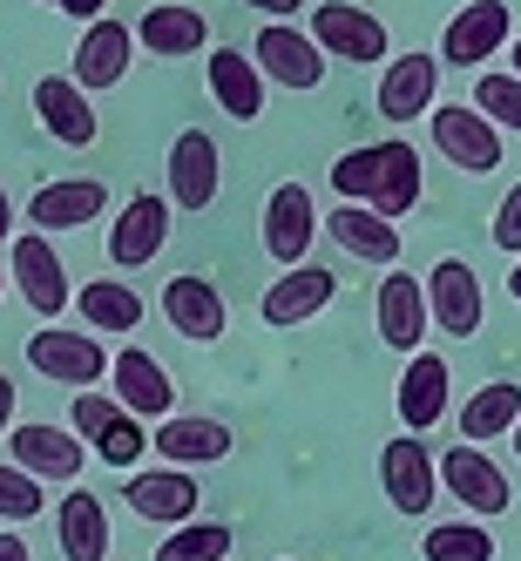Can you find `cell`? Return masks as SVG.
Wrapping results in <instances>:
<instances>
[{
	"label": "cell",
	"mask_w": 521,
	"mask_h": 561,
	"mask_svg": "<svg viewBox=\"0 0 521 561\" xmlns=\"http://www.w3.org/2000/svg\"><path fill=\"white\" fill-rule=\"evenodd\" d=\"M332 190L346 204H366L386 224L407 217L420 204V149L414 142H366V149H346L332 163Z\"/></svg>",
	"instance_id": "obj_1"
},
{
	"label": "cell",
	"mask_w": 521,
	"mask_h": 561,
	"mask_svg": "<svg viewBox=\"0 0 521 561\" xmlns=\"http://www.w3.org/2000/svg\"><path fill=\"white\" fill-rule=\"evenodd\" d=\"M68 426L82 433L109 467H136V460H143V447H156V439L143 433V420H136V413H123V399H115V392H75Z\"/></svg>",
	"instance_id": "obj_2"
},
{
	"label": "cell",
	"mask_w": 521,
	"mask_h": 561,
	"mask_svg": "<svg viewBox=\"0 0 521 561\" xmlns=\"http://www.w3.org/2000/svg\"><path fill=\"white\" fill-rule=\"evenodd\" d=\"M312 42L326 48V61H386V21L373 8H352V0H326V8H312Z\"/></svg>",
	"instance_id": "obj_3"
},
{
	"label": "cell",
	"mask_w": 521,
	"mask_h": 561,
	"mask_svg": "<svg viewBox=\"0 0 521 561\" xmlns=\"http://www.w3.org/2000/svg\"><path fill=\"white\" fill-rule=\"evenodd\" d=\"M318 230H326V217H318V204H312L305 183H278L264 196V251H271V264H285V271L312 264L305 251H312Z\"/></svg>",
	"instance_id": "obj_4"
},
{
	"label": "cell",
	"mask_w": 521,
	"mask_h": 561,
	"mask_svg": "<svg viewBox=\"0 0 521 561\" xmlns=\"http://www.w3.org/2000/svg\"><path fill=\"white\" fill-rule=\"evenodd\" d=\"M27 366L42 373V379H55V386H82V392H95L102 379H109V366L115 358L95 345V332H34L27 339Z\"/></svg>",
	"instance_id": "obj_5"
},
{
	"label": "cell",
	"mask_w": 521,
	"mask_h": 561,
	"mask_svg": "<svg viewBox=\"0 0 521 561\" xmlns=\"http://www.w3.org/2000/svg\"><path fill=\"white\" fill-rule=\"evenodd\" d=\"M123 501H129L136 520L177 535V528H190V520H196V501H204V488H196V473H183V467H143L129 488H123Z\"/></svg>",
	"instance_id": "obj_6"
},
{
	"label": "cell",
	"mask_w": 521,
	"mask_h": 561,
	"mask_svg": "<svg viewBox=\"0 0 521 561\" xmlns=\"http://www.w3.org/2000/svg\"><path fill=\"white\" fill-rule=\"evenodd\" d=\"M433 149L448 156L454 170H467V176H488V170H501V129H495L480 108H467V102L433 108Z\"/></svg>",
	"instance_id": "obj_7"
},
{
	"label": "cell",
	"mask_w": 521,
	"mask_h": 561,
	"mask_svg": "<svg viewBox=\"0 0 521 561\" xmlns=\"http://www.w3.org/2000/svg\"><path fill=\"white\" fill-rule=\"evenodd\" d=\"M251 61L264 68V82H278V89H318L326 82V48L312 42V34H298L292 21H271L258 42H251Z\"/></svg>",
	"instance_id": "obj_8"
},
{
	"label": "cell",
	"mask_w": 521,
	"mask_h": 561,
	"mask_svg": "<svg viewBox=\"0 0 521 561\" xmlns=\"http://www.w3.org/2000/svg\"><path fill=\"white\" fill-rule=\"evenodd\" d=\"M14 285H21V298H27V311L42 318V325H55V318L68 311V271H61V257H55V244L42 230H21L14 237Z\"/></svg>",
	"instance_id": "obj_9"
},
{
	"label": "cell",
	"mask_w": 521,
	"mask_h": 561,
	"mask_svg": "<svg viewBox=\"0 0 521 561\" xmlns=\"http://www.w3.org/2000/svg\"><path fill=\"white\" fill-rule=\"evenodd\" d=\"M380 480H386V501L399 514H427L440 501V460L427 454V439L407 433V439H386L380 454Z\"/></svg>",
	"instance_id": "obj_10"
},
{
	"label": "cell",
	"mask_w": 521,
	"mask_h": 561,
	"mask_svg": "<svg viewBox=\"0 0 521 561\" xmlns=\"http://www.w3.org/2000/svg\"><path fill=\"white\" fill-rule=\"evenodd\" d=\"M508 34H514L508 0H467V8L448 21V34H440V61H454V68H480L488 55H501V48H508Z\"/></svg>",
	"instance_id": "obj_11"
},
{
	"label": "cell",
	"mask_w": 521,
	"mask_h": 561,
	"mask_svg": "<svg viewBox=\"0 0 521 561\" xmlns=\"http://www.w3.org/2000/svg\"><path fill=\"white\" fill-rule=\"evenodd\" d=\"M440 494H454L467 514H508V473L480 454V447H448V460H440Z\"/></svg>",
	"instance_id": "obj_12"
},
{
	"label": "cell",
	"mask_w": 521,
	"mask_h": 561,
	"mask_svg": "<svg viewBox=\"0 0 521 561\" xmlns=\"http://www.w3.org/2000/svg\"><path fill=\"white\" fill-rule=\"evenodd\" d=\"M427 305H433V325L448 332V339H474L480 332V277L467 257H440L433 277H427Z\"/></svg>",
	"instance_id": "obj_13"
},
{
	"label": "cell",
	"mask_w": 521,
	"mask_h": 561,
	"mask_svg": "<svg viewBox=\"0 0 521 561\" xmlns=\"http://www.w3.org/2000/svg\"><path fill=\"white\" fill-rule=\"evenodd\" d=\"M109 379H115V399H123V413H136V420H177L170 407H177V386H170V373H163V358H149L143 345H129V352H115V366H109Z\"/></svg>",
	"instance_id": "obj_14"
},
{
	"label": "cell",
	"mask_w": 521,
	"mask_h": 561,
	"mask_svg": "<svg viewBox=\"0 0 521 561\" xmlns=\"http://www.w3.org/2000/svg\"><path fill=\"white\" fill-rule=\"evenodd\" d=\"M34 115H42V129L55 142H68V149H89L102 136L95 108H89V89L75 82V75H42V82H34Z\"/></svg>",
	"instance_id": "obj_15"
},
{
	"label": "cell",
	"mask_w": 521,
	"mask_h": 561,
	"mask_svg": "<svg viewBox=\"0 0 521 561\" xmlns=\"http://www.w3.org/2000/svg\"><path fill=\"white\" fill-rule=\"evenodd\" d=\"M14 447V467L34 473V480H75L82 473V433L75 426H48V420H27L8 433Z\"/></svg>",
	"instance_id": "obj_16"
},
{
	"label": "cell",
	"mask_w": 521,
	"mask_h": 561,
	"mask_svg": "<svg viewBox=\"0 0 521 561\" xmlns=\"http://www.w3.org/2000/svg\"><path fill=\"white\" fill-rule=\"evenodd\" d=\"M109 210V190L95 176H61V183H42L34 190V204H27V224L34 230H89L95 217Z\"/></svg>",
	"instance_id": "obj_17"
},
{
	"label": "cell",
	"mask_w": 521,
	"mask_h": 561,
	"mask_svg": "<svg viewBox=\"0 0 521 561\" xmlns=\"http://www.w3.org/2000/svg\"><path fill=\"white\" fill-rule=\"evenodd\" d=\"M129 55H136V27H123V21H95V27H82V42H75V82H82L89 95L95 89H115L129 75Z\"/></svg>",
	"instance_id": "obj_18"
},
{
	"label": "cell",
	"mask_w": 521,
	"mask_h": 561,
	"mask_svg": "<svg viewBox=\"0 0 521 561\" xmlns=\"http://www.w3.org/2000/svg\"><path fill=\"white\" fill-rule=\"evenodd\" d=\"M163 244H170V196H129L123 217H115V230H109V264L136 271Z\"/></svg>",
	"instance_id": "obj_19"
},
{
	"label": "cell",
	"mask_w": 521,
	"mask_h": 561,
	"mask_svg": "<svg viewBox=\"0 0 521 561\" xmlns=\"http://www.w3.org/2000/svg\"><path fill=\"white\" fill-rule=\"evenodd\" d=\"M163 318H170V332H183L190 345H217L224 339V291L211 285V277H170L163 285Z\"/></svg>",
	"instance_id": "obj_20"
},
{
	"label": "cell",
	"mask_w": 521,
	"mask_h": 561,
	"mask_svg": "<svg viewBox=\"0 0 521 561\" xmlns=\"http://www.w3.org/2000/svg\"><path fill=\"white\" fill-rule=\"evenodd\" d=\"M170 204L177 210H211L217 204V136L183 129L170 142Z\"/></svg>",
	"instance_id": "obj_21"
},
{
	"label": "cell",
	"mask_w": 521,
	"mask_h": 561,
	"mask_svg": "<svg viewBox=\"0 0 521 561\" xmlns=\"http://www.w3.org/2000/svg\"><path fill=\"white\" fill-rule=\"evenodd\" d=\"M427 325H433V305H427V285L420 277H407V271H393L386 285H380V339L393 345V352H420V339H427Z\"/></svg>",
	"instance_id": "obj_22"
},
{
	"label": "cell",
	"mask_w": 521,
	"mask_h": 561,
	"mask_svg": "<svg viewBox=\"0 0 521 561\" xmlns=\"http://www.w3.org/2000/svg\"><path fill=\"white\" fill-rule=\"evenodd\" d=\"M433 89H440V61L433 55H399L380 75V115L386 123H414V115H433Z\"/></svg>",
	"instance_id": "obj_23"
},
{
	"label": "cell",
	"mask_w": 521,
	"mask_h": 561,
	"mask_svg": "<svg viewBox=\"0 0 521 561\" xmlns=\"http://www.w3.org/2000/svg\"><path fill=\"white\" fill-rule=\"evenodd\" d=\"M339 291V277L326 264H298L285 277H271V291H264V325H305V318H318L332 305Z\"/></svg>",
	"instance_id": "obj_24"
},
{
	"label": "cell",
	"mask_w": 521,
	"mask_h": 561,
	"mask_svg": "<svg viewBox=\"0 0 521 561\" xmlns=\"http://www.w3.org/2000/svg\"><path fill=\"white\" fill-rule=\"evenodd\" d=\"M211 95L230 123H258L264 115V68L245 55V48H211Z\"/></svg>",
	"instance_id": "obj_25"
},
{
	"label": "cell",
	"mask_w": 521,
	"mask_h": 561,
	"mask_svg": "<svg viewBox=\"0 0 521 561\" xmlns=\"http://www.w3.org/2000/svg\"><path fill=\"white\" fill-rule=\"evenodd\" d=\"M156 439V454H163V467H211V460H224L237 439H230V426L224 420H196V413H177V420H163L149 433Z\"/></svg>",
	"instance_id": "obj_26"
},
{
	"label": "cell",
	"mask_w": 521,
	"mask_h": 561,
	"mask_svg": "<svg viewBox=\"0 0 521 561\" xmlns=\"http://www.w3.org/2000/svg\"><path fill=\"white\" fill-rule=\"evenodd\" d=\"M448 386H454V373H448L440 352L407 358V373H399V420H407V433H427L440 413H448Z\"/></svg>",
	"instance_id": "obj_27"
},
{
	"label": "cell",
	"mask_w": 521,
	"mask_h": 561,
	"mask_svg": "<svg viewBox=\"0 0 521 561\" xmlns=\"http://www.w3.org/2000/svg\"><path fill=\"white\" fill-rule=\"evenodd\" d=\"M326 230H332V244H339L346 257H359V264H393V257H399V230H393L380 210H366V204H339V210L326 217Z\"/></svg>",
	"instance_id": "obj_28"
},
{
	"label": "cell",
	"mask_w": 521,
	"mask_h": 561,
	"mask_svg": "<svg viewBox=\"0 0 521 561\" xmlns=\"http://www.w3.org/2000/svg\"><path fill=\"white\" fill-rule=\"evenodd\" d=\"M136 34H143V48H149L156 61H183V55H196V48H211V21L196 14V8H177V0L149 8Z\"/></svg>",
	"instance_id": "obj_29"
},
{
	"label": "cell",
	"mask_w": 521,
	"mask_h": 561,
	"mask_svg": "<svg viewBox=\"0 0 521 561\" xmlns=\"http://www.w3.org/2000/svg\"><path fill=\"white\" fill-rule=\"evenodd\" d=\"M55 528H61V554H68V561H102V554L115 548L102 494H68L61 514H55Z\"/></svg>",
	"instance_id": "obj_30"
},
{
	"label": "cell",
	"mask_w": 521,
	"mask_h": 561,
	"mask_svg": "<svg viewBox=\"0 0 521 561\" xmlns=\"http://www.w3.org/2000/svg\"><path fill=\"white\" fill-rule=\"evenodd\" d=\"M75 305H82V332H136L143 325V298L123 277H89Z\"/></svg>",
	"instance_id": "obj_31"
},
{
	"label": "cell",
	"mask_w": 521,
	"mask_h": 561,
	"mask_svg": "<svg viewBox=\"0 0 521 561\" xmlns=\"http://www.w3.org/2000/svg\"><path fill=\"white\" fill-rule=\"evenodd\" d=\"M521 426V386H480L474 399H467V413H461V439L467 447H480V439H501V433H514Z\"/></svg>",
	"instance_id": "obj_32"
},
{
	"label": "cell",
	"mask_w": 521,
	"mask_h": 561,
	"mask_svg": "<svg viewBox=\"0 0 521 561\" xmlns=\"http://www.w3.org/2000/svg\"><path fill=\"white\" fill-rule=\"evenodd\" d=\"M420 554L427 561H495V535L480 520H440V528H427Z\"/></svg>",
	"instance_id": "obj_33"
},
{
	"label": "cell",
	"mask_w": 521,
	"mask_h": 561,
	"mask_svg": "<svg viewBox=\"0 0 521 561\" xmlns=\"http://www.w3.org/2000/svg\"><path fill=\"white\" fill-rule=\"evenodd\" d=\"M156 561H230V528L224 520H190L156 548Z\"/></svg>",
	"instance_id": "obj_34"
},
{
	"label": "cell",
	"mask_w": 521,
	"mask_h": 561,
	"mask_svg": "<svg viewBox=\"0 0 521 561\" xmlns=\"http://www.w3.org/2000/svg\"><path fill=\"white\" fill-rule=\"evenodd\" d=\"M474 108L488 115L495 129L521 136V75H480V82H474Z\"/></svg>",
	"instance_id": "obj_35"
},
{
	"label": "cell",
	"mask_w": 521,
	"mask_h": 561,
	"mask_svg": "<svg viewBox=\"0 0 521 561\" xmlns=\"http://www.w3.org/2000/svg\"><path fill=\"white\" fill-rule=\"evenodd\" d=\"M42 514V480L21 467H0V520H34Z\"/></svg>",
	"instance_id": "obj_36"
},
{
	"label": "cell",
	"mask_w": 521,
	"mask_h": 561,
	"mask_svg": "<svg viewBox=\"0 0 521 561\" xmlns=\"http://www.w3.org/2000/svg\"><path fill=\"white\" fill-rule=\"evenodd\" d=\"M495 244H501L508 257H521V183L501 196V210H495Z\"/></svg>",
	"instance_id": "obj_37"
},
{
	"label": "cell",
	"mask_w": 521,
	"mask_h": 561,
	"mask_svg": "<svg viewBox=\"0 0 521 561\" xmlns=\"http://www.w3.org/2000/svg\"><path fill=\"white\" fill-rule=\"evenodd\" d=\"M245 8H258L271 21H292V14H305V0H245Z\"/></svg>",
	"instance_id": "obj_38"
},
{
	"label": "cell",
	"mask_w": 521,
	"mask_h": 561,
	"mask_svg": "<svg viewBox=\"0 0 521 561\" xmlns=\"http://www.w3.org/2000/svg\"><path fill=\"white\" fill-rule=\"evenodd\" d=\"M102 8H109V0H61V14H75V21H89V27L102 21Z\"/></svg>",
	"instance_id": "obj_39"
},
{
	"label": "cell",
	"mask_w": 521,
	"mask_h": 561,
	"mask_svg": "<svg viewBox=\"0 0 521 561\" xmlns=\"http://www.w3.org/2000/svg\"><path fill=\"white\" fill-rule=\"evenodd\" d=\"M0 433H14V386H8V373H0Z\"/></svg>",
	"instance_id": "obj_40"
},
{
	"label": "cell",
	"mask_w": 521,
	"mask_h": 561,
	"mask_svg": "<svg viewBox=\"0 0 521 561\" xmlns=\"http://www.w3.org/2000/svg\"><path fill=\"white\" fill-rule=\"evenodd\" d=\"M0 561H34V548L21 535H0Z\"/></svg>",
	"instance_id": "obj_41"
},
{
	"label": "cell",
	"mask_w": 521,
	"mask_h": 561,
	"mask_svg": "<svg viewBox=\"0 0 521 561\" xmlns=\"http://www.w3.org/2000/svg\"><path fill=\"white\" fill-rule=\"evenodd\" d=\"M14 237V204H8V190H0V244Z\"/></svg>",
	"instance_id": "obj_42"
},
{
	"label": "cell",
	"mask_w": 521,
	"mask_h": 561,
	"mask_svg": "<svg viewBox=\"0 0 521 561\" xmlns=\"http://www.w3.org/2000/svg\"><path fill=\"white\" fill-rule=\"evenodd\" d=\"M508 291H514V305H521V257H514V271H508Z\"/></svg>",
	"instance_id": "obj_43"
},
{
	"label": "cell",
	"mask_w": 521,
	"mask_h": 561,
	"mask_svg": "<svg viewBox=\"0 0 521 561\" xmlns=\"http://www.w3.org/2000/svg\"><path fill=\"white\" fill-rule=\"evenodd\" d=\"M514 75H521V42H514Z\"/></svg>",
	"instance_id": "obj_44"
},
{
	"label": "cell",
	"mask_w": 521,
	"mask_h": 561,
	"mask_svg": "<svg viewBox=\"0 0 521 561\" xmlns=\"http://www.w3.org/2000/svg\"><path fill=\"white\" fill-rule=\"evenodd\" d=\"M514 454H521V426H514Z\"/></svg>",
	"instance_id": "obj_45"
},
{
	"label": "cell",
	"mask_w": 521,
	"mask_h": 561,
	"mask_svg": "<svg viewBox=\"0 0 521 561\" xmlns=\"http://www.w3.org/2000/svg\"><path fill=\"white\" fill-rule=\"evenodd\" d=\"M0 291H8V277H0Z\"/></svg>",
	"instance_id": "obj_46"
},
{
	"label": "cell",
	"mask_w": 521,
	"mask_h": 561,
	"mask_svg": "<svg viewBox=\"0 0 521 561\" xmlns=\"http://www.w3.org/2000/svg\"><path fill=\"white\" fill-rule=\"evenodd\" d=\"M48 8H61V0H48Z\"/></svg>",
	"instance_id": "obj_47"
}]
</instances>
